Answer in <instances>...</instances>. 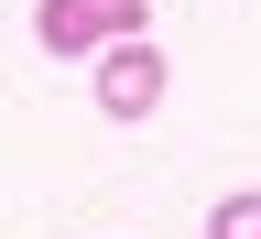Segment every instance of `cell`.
Returning a JSON list of instances; mask_svg holds the SVG:
<instances>
[{
	"label": "cell",
	"mask_w": 261,
	"mask_h": 239,
	"mask_svg": "<svg viewBox=\"0 0 261 239\" xmlns=\"http://www.w3.org/2000/svg\"><path fill=\"white\" fill-rule=\"evenodd\" d=\"M33 33H44V55H109L142 33V0H44Z\"/></svg>",
	"instance_id": "1"
},
{
	"label": "cell",
	"mask_w": 261,
	"mask_h": 239,
	"mask_svg": "<svg viewBox=\"0 0 261 239\" xmlns=\"http://www.w3.org/2000/svg\"><path fill=\"white\" fill-rule=\"evenodd\" d=\"M98 109H109V120H152L163 109V55L142 44V33L98 55Z\"/></svg>",
	"instance_id": "2"
},
{
	"label": "cell",
	"mask_w": 261,
	"mask_h": 239,
	"mask_svg": "<svg viewBox=\"0 0 261 239\" xmlns=\"http://www.w3.org/2000/svg\"><path fill=\"white\" fill-rule=\"evenodd\" d=\"M207 239H261V196H218V207H207Z\"/></svg>",
	"instance_id": "3"
}]
</instances>
